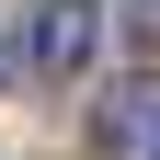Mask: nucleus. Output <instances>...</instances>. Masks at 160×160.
I'll return each mask as SVG.
<instances>
[{
    "mask_svg": "<svg viewBox=\"0 0 160 160\" xmlns=\"http://www.w3.org/2000/svg\"><path fill=\"white\" fill-rule=\"evenodd\" d=\"M126 23H137V34H160V0H126Z\"/></svg>",
    "mask_w": 160,
    "mask_h": 160,
    "instance_id": "7ed1b4c3",
    "label": "nucleus"
},
{
    "mask_svg": "<svg viewBox=\"0 0 160 160\" xmlns=\"http://www.w3.org/2000/svg\"><path fill=\"white\" fill-rule=\"evenodd\" d=\"M149 160H160V149H149Z\"/></svg>",
    "mask_w": 160,
    "mask_h": 160,
    "instance_id": "20e7f679",
    "label": "nucleus"
},
{
    "mask_svg": "<svg viewBox=\"0 0 160 160\" xmlns=\"http://www.w3.org/2000/svg\"><path fill=\"white\" fill-rule=\"evenodd\" d=\"M92 57H103V12H92V0H46L34 34H23V69L34 80H80Z\"/></svg>",
    "mask_w": 160,
    "mask_h": 160,
    "instance_id": "f257e3e1",
    "label": "nucleus"
},
{
    "mask_svg": "<svg viewBox=\"0 0 160 160\" xmlns=\"http://www.w3.org/2000/svg\"><path fill=\"white\" fill-rule=\"evenodd\" d=\"M103 137H114V149H160V80H126V92H114Z\"/></svg>",
    "mask_w": 160,
    "mask_h": 160,
    "instance_id": "f03ea898",
    "label": "nucleus"
}]
</instances>
